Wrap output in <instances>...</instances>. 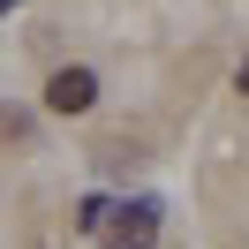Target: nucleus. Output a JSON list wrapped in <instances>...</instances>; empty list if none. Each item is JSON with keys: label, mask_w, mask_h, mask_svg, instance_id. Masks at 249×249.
I'll return each mask as SVG.
<instances>
[{"label": "nucleus", "mask_w": 249, "mask_h": 249, "mask_svg": "<svg viewBox=\"0 0 249 249\" xmlns=\"http://www.w3.org/2000/svg\"><path fill=\"white\" fill-rule=\"evenodd\" d=\"M98 234H106V249H151V242H159V204H151V196H136V204H113Z\"/></svg>", "instance_id": "obj_1"}, {"label": "nucleus", "mask_w": 249, "mask_h": 249, "mask_svg": "<svg viewBox=\"0 0 249 249\" xmlns=\"http://www.w3.org/2000/svg\"><path fill=\"white\" fill-rule=\"evenodd\" d=\"M46 106H53V113H91V106H98V76H91V68H53Z\"/></svg>", "instance_id": "obj_2"}, {"label": "nucleus", "mask_w": 249, "mask_h": 249, "mask_svg": "<svg viewBox=\"0 0 249 249\" xmlns=\"http://www.w3.org/2000/svg\"><path fill=\"white\" fill-rule=\"evenodd\" d=\"M106 212H113L106 196H83V204H76V234H98V227H106Z\"/></svg>", "instance_id": "obj_3"}, {"label": "nucleus", "mask_w": 249, "mask_h": 249, "mask_svg": "<svg viewBox=\"0 0 249 249\" xmlns=\"http://www.w3.org/2000/svg\"><path fill=\"white\" fill-rule=\"evenodd\" d=\"M234 83H242V91H249V61H242V68H234Z\"/></svg>", "instance_id": "obj_4"}]
</instances>
